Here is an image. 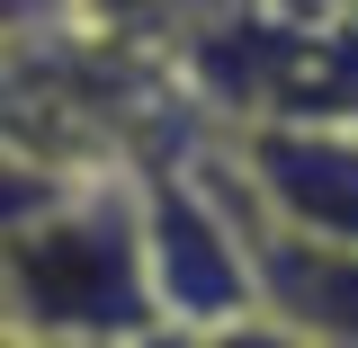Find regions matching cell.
Wrapping results in <instances>:
<instances>
[{
    "instance_id": "1",
    "label": "cell",
    "mask_w": 358,
    "mask_h": 348,
    "mask_svg": "<svg viewBox=\"0 0 358 348\" xmlns=\"http://www.w3.org/2000/svg\"><path fill=\"white\" fill-rule=\"evenodd\" d=\"M0 321L18 340H134L152 321L134 179H72L54 215L0 241Z\"/></svg>"
},
{
    "instance_id": "2",
    "label": "cell",
    "mask_w": 358,
    "mask_h": 348,
    "mask_svg": "<svg viewBox=\"0 0 358 348\" xmlns=\"http://www.w3.org/2000/svg\"><path fill=\"white\" fill-rule=\"evenodd\" d=\"M134 215H143V295H152V321L224 331V321L260 312L251 223L224 215L215 188H197L179 170H152V179H134Z\"/></svg>"
},
{
    "instance_id": "3",
    "label": "cell",
    "mask_w": 358,
    "mask_h": 348,
    "mask_svg": "<svg viewBox=\"0 0 358 348\" xmlns=\"http://www.w3.org/2000/svg\"><path fill=\"white\" fill-rule=\"evenodd\" d=\"M242 188H251V232L313 250V259H358V126L331 116H287L242 143Z\"/></svg>"
},
{
    "instance_id": "4",
    "label": "cell",
    "mask_w": 358,
    "mask_h": 348,
    "mask_svg": "<svg viewBox=\"0 0 358 348\" xmlns=\"http://www.w3.org/2000/svg\"><path fill=\"white\" fill-rule=\"evenodd\" d=\"M251 268H260V312L296 321L322 348H358V259H313L251 232Z\"/></svg>"
},
{
    "instance_id": "5",
    "label": "cell",
    "mask_w": 358,
    "mask_h": 348,
    "mask_svg": "<svg viewBox=\"0 0 358 348\" xmlns=\"http://www.w3.org/2000/svg\"><path fill=\"white\" fill-rule=\"evenodd\" d=\"M63 188H72V170H63L54 152L9 143V134H0V241H18L36 215H54V206H63Z\"/></svg>"
},
{
    "instance_id": "6",
    "label": "cell",
    "mask_w": 358,
    "mask_h": 348,
    "mask_svg": "<svg viewBox=\"0 0 358 348\" xmlns=\"http://www.w3.org/2000/svg\"><path fill=\"white\" fill-rule=\"evenodd\" d=\"M197 348H322V340H305V331L278 321V312H242V321H224V331H197Z\"/></svg>"
},
{
    "instance_id": "7",
    "label": "cell",
    "mask_w": 358,
    "mask_h": 348,
    "mask_svg": "<svg viewBox=\"0 0 358 348\" xmlns=\"http://www.w3.org/2000/svg\"><path fill=\"white\" fill-rule=\"evenodd\" d=\"M126 348H197V331H171V321H143Z\"/></svg>"
},
{
    "instance_id": "8",
    "label": "cell",
    "mask_w": 358,
    "mask_h": 348,
    "mask_svg": "<svg viewBox=\"0 0 358 348\" xmlns=\"http://www.w3.org/2000/svg\"><path fill=\"white\" fill-rule=\"evenodd\" d=\"M45 9H54V0H0V36H9V27H36Z\"/></svg>"
},
{
    "instance_id": "9",
    "label": "cell",
    "mask_w": 358,
    "mask_h": 348,
    "mask_svg": "<svg viewBox=\"0 0 358 348\" xmlns=\"http://www.w3.org/2000/svg\"><path fill=\"white\" fill-rule=\"evenodd\" d=\"M18 348H126V340H18Z\"/></svg>"
},
{
    "instance_id": "10",
    "label": "cell",
    "mask_w": 358,
    "mask_h": 348,
    "mask_svg": "<svg viewBox=\"0 0 358 348\" xmlns=\"http://www.w3.org/2000/svg\"><path fill=\"white\" fill-rule=\"evenodd\" d=\"M0 348H18V331H9V321H0Z\"/></svg>"
}]
</instances>
